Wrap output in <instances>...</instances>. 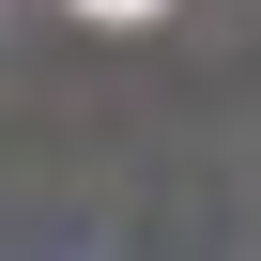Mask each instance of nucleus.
<instances>
[{
	"instance_id": "1",
	"label": "nucleus",
	"mask_w": 261,
	"mask_h": 261,
	"mask_svg": "<svg viewBox=\"0 0 261 261\" xmlns=\"http://www.w3.org/2000/svg\"><path fill=\"white\" fill-rule=\"evenodd\" d=\"M77 16H154V0H77Z\"/></svg>"
}]
</instances>
